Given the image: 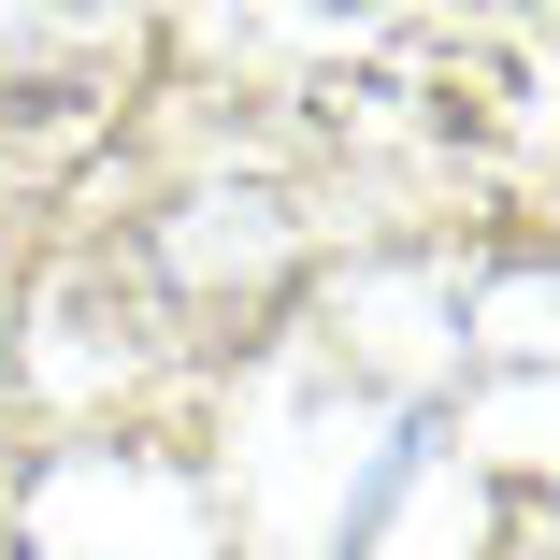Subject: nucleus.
<instances>
[]
</instances>
